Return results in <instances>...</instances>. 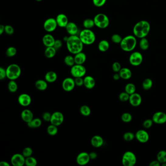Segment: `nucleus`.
Returning <instances> with one entry per match:
<instances>
[{"label": "nucleus", "mask_w": 166, "mask_h": 166, "mask_svg": "<svg viewBox=\"0 0 166 166\" xmlns=\"http://www.w3.org/2000/svg\"><path fill=\"white\" fill-rule=\"evenodd\" d=\"M66 43L67 50L71 54L75 55L83 50L84 44L78 36H70Z\"/></svg>", "instance_id": "nucleus-1"}, {"label": "nucleus", "mask_w": 166, "mask_h": 166, "mask_svg": "<svg viewBox=\"0 0 166 166\" xmlns=\"http://www.w3.org/2000/svg\"><path fill=\"white\" fill-rule=\"evenodd\" d=\"M150 24L147 21L142 20L137 22L133 28L134 36L142 39L146 38L150 31Z\"/></svg>", "instance_id": "nucleus-2"}, {"label": "nucleus", "mask_w": 166, "mask_h": 166, "mask_svg": "<svg viewBox=\"0 0 166 166\" xmlns=\"http://www.w3.org/2000/svg\"><path fill=\"white\" fill-rule=\"evenodd\" d=\"M78 37L84 45H92L95 42L96 39L94 32L91 29L85 28L79 32Z\"/></svg>", "instance_id": "nucleus-3"}, {"label": "nucleus", "mask_w": 166, "mask_h": 166, "mask_svg": "<svg viewBox=\"0 0 166 166\" xmlns=\"http://www.w3.org/2000/svg\"><path fill=\"white\" fill-rule=\"evenodd\" d=\"M137 44V40L135 36H127L122 39L120 43L122 50L125 52H131L134 50Z\"/></svg>", "instance_id": "nucleus-4"}, {"label": "nucleus", "mask_w": 166, "mask_h": 166, "mask_svg": "<svg viewBox=\"0 0 166 166\" xmlns=\"http://www.w3.org/2000/svg\"><path fill=\"white\" fill-rule=\"evenodd\" d=\"M6 71L7 78L9 80H16L20 77L22 73L21 67L15 64H11L8 66Z\"/></svg>", "instance_id": "nucleus-5"}, {"label": "nucleus", "mask_w": 166, "mask_h": 166, "mask_svg": "<svg viewBox=\"0 0 166 166\" xmlns=\"http://www.w3.org/2000/svg\"><path fill=\"white\" fill-rule=\"evenodd\" d=\"M95 25L100 29H105L109 26L110 21L109 18L105 14L99 13L94 18Z\"/></svg>", "instance_id": "nucleus-6"}, {"label": "nucleus", "mask_w": 166, "mask_h": 166, "mask_svg": "<svg viewBox=\"0 0 166 166\" xmlns=\"http://www.w3.org/2000/svg\"><path fill=\"white\" fill-rule=\"evenodd\" d=\"M137 162V157L133 152L127 151L124 154L122 159V164L124 166H133Z\"/></svg>", "instance_id": "nucleus-7"}, {"label": "nucleus", "mask_w": 166, "mask_h": 166, "mask_svg": "<svg viewBox=\"0 0 166 166\" xmlns=\"http://www.w3.org/2000/svg\"><path fill=\"white\" fill-rule=\"evenodd\" d=\"M71 75L76 78H82L86 73V69L83 65L75 64L71 67L70 70Z\"/></svg>", "instance_id": "nucleus-8"}, {"label": "nucleus", "mask_w": 166, "mask_h": 166, "mask_svg": "<svg viewBox=\"0 0 166 166\" xmlns=\"http://www.w3.org/2000/svg\"><path fill=\"white\" fill-rule=\"evenodd\" d=\"M57 26L56 19L50 18L44 21L43 23V28L48 33L53 32L56 29Z\"/></svg>", "instance_id": "nucleus-9"}, {"label": "nucleus", "mask_w": 166, "mask_h": 166, "mask_svg": "<svg viewBox=\"0 0 166 166\" xmlns=\"http://www.w3.org/2000/svg\"><path fill=\"white\" fill-rule=\"evenodd\" d=\"M143 56L140 53L134 52L129 57V62L133 66H139L143 61Z\"/></svg>", "instance_id": "nucleus-10"}, {"label": "nucleus", "mask_w": 166, "mask_h": 166, "mask_svg": "<svg viewBox=\"0 0 166 166\" xmlns=\"http://www.w3.org/2000/svg\"><path fill=\"white\" fill-rule=\"evenodd\" d=\"M64 119V117L62 112H55L52 114L50 123L58 127L63 123Z\"/></svg>", "instance_id": "nucleus-11"}, {"label": "nucleus", "mask_w": 166, "mask_h": 166, "mask_svg": "<svg viewBox=\"0 0 166 166\" xmlns=\"http://www.w3.org/2000/svg\"><path fill=\"white\" fill-rule=\"evenodd\" d=\"M26 157L22 154H15L11 158V163L14 166H22L25 165Z\"/></svg>", "instance_id": "nucleus-12"}, {"label": "nucleus", "mask_w": 166, "mask_h": 166, "mask_svg": "<svg viewBox=\"0 0 166 166\" xmlns=\"http://www.w3.org/2000/svg\"><path fill=\"white\" fill-rule=\"evenodd\" d=\"M76 86L74 80L72 78H66L62 83V89L66 92H71Z\"/></svg>", "instance_id": "nucleus-13"}, {"label": "nucleus", "mask_w": 166, "mask_h": 166, "mask_svg": "<svg viewBox=\"0 0 166 166\" xmlns=\"http://www.w3.org/2000/svg\"><path fill=\"white\" fill-rule=\"evenodd\" d=\"M91 160L89 154L86 152H81L79 153L77 158L76 162L78 165L80 166H85Z\"/></svg>", "instance_id": "nucleus-14"}, {"label": "nucleus", "mask_w": 166, "mask_h": 166, "mask_svg": "<svg viewBox=\"0 0 166 166\" xmlns=\"http://www.w3.org/2000/svg\"><path fill=\"white\" fill-rule=\"evenodd\" d=\"M18 101L19 104L21 106L23 107H27L30 105L32 102V99L30 95L27 94L23 93L19 96Z\"/></svg>", "instance_id": "nucleus-15"}, {"label": "nucleus", "mask_w": 166, "mask_h": 166, "mask_svg": "<svg viewBox=\"0 0 166 166\" xmlns=\"http://www.w3.org/2000/svg\"><path fill=\"white\" fill-rule=\"evenodd\" d=\"M153 121L158 124H162L166 122V114L162 112H157L154 114L152 118Z\"/></svg>", "instance_id": "nucleus-16"}, {"label": "nucleus", "mask_w": 166, "mask_h": 166, "mask_svg": "<svg viewBox=\"0 0 166 166\" xmlns=\"http://www.w3.org/2000/svg\"><path fill=\"white\" fill-rule=\"evenodd\" d=\"M57 26L61 28H65L68 23V19L64 14H59L56 18Z\"/></svg>", "instance_id": "nucleus-17"}, {"label": "nucleus", "mask_w": 166, "mask_h": 166, "mask_svg": "<svg viewBox=\"0 0 166 166\" xmlns=\"http://www.w3.org/2000/svg\"><path fill=\"white\" fill-rule=\"evenodd\" d=\"M137 140L141 143H146L149 140V135L148 133L143 130H138L135 134Z\"/></svg>", "instance_id": "nucleus-18"}, {"label": "nucleus", "mask_w": 166, "mask_h": 166, "mask_svg": "<svg viewBox=\"0 0 166 166\" xmlns=\"http://www.w3.org/2000/svg\"><path fill=\"white\" fill-rule=\"evenodd\" d=\"M129 101L133 106L137 107L141 103L142 98L139 94L134 93L130 95Z\"/></svg>", "instance_id": "nucleus-19"}, {"label": "nucleus", "mask_w": 166, "mask_h": 166, "mask_svg": "<svg viewBox=\"0 0 166 166\" xmlns=\"http://www.w3.org/2000/svg\"><path fill=\"white\" fill-rule=\"evenodd\" d=\"M67 33L70 36L77 35L78 32V26L74 22H69L66 27Z\"/></svg>", "instance_id": "nucleus-20"}, {"label": "nucleus", "mask_w": 166, "mask_h": 166, "mask_svg": "<svg viewBox=\"0 0 166 166\" xmlns=\"http://www.w3.org/2000/svg\"><path fill=\"white\" fill-rule=\"evenodd\" d=\"M55 38L53 36L48 33L47 34L44 35L43 38V43L45 47H51L54 46V43L55 42Z\"/></svg>", "instance_id": "nucleus-21"}, {"label": "nucleus", "mask_w": 166, "mask_h": 166, "mask_svg": "<svg viewBox=\"0 0 166 166\" xmlns=\"http://www.w3.org/2000/svg\"><path fill=\"white\" fill-rule=\"evenodd\" d=\"M21 118L23 121L27 123L34 119V115L31 110L26 109L21 112Z\"/></svg>", "instance_id": "nucleus-22"}, {"label": "nucleus", "mask_w": 166, "mask_h": 166, "mask_svg": "<svg viewBox=\"0 0 166 166\" xmlns=\"http://www.w3.org/2000/svg\"><path fill=\"white\" fill-rule=\"evenodd\" d=\"M84 79V86L88 89H92L95 85V78L92 76H87Z\"/></svg>", "instance_id": "nucleus-23"}, {"label": "nucleus", "mask_w": 166, "mask_h": 166, "mask_svg": "<svg viewBox=\"0 0 166 166\" xmlns=\"http://www.w3.org/2000/svg\"><path fill=\"white\" fill-rule=\"evenodd\" d=\"M104 140L102 137L99 135H95L92 137L91 140V143L92 146L95 148H99L103 145Z\"/></svg>", "instance_id": "nucleus-24"}, {"label": "nucleus", "mask_w": 166, "mask_h": 166, "mask_svg": "<svg viewBox=\"0 0 166 166\" xmlns=\"http://www.w3.org/2000/svg\"><path fill=\"white\" fill-rule=\"evenodd\" d=\"M86 55L85 53L82 52V51L74 55V61L76 64L83 65L86 61Z\"/></svg>", "instance_id": "nucleus-25"}, {"label": "nucleus", "mask_w": 166, "mask_h": 166, "mask_svg": "<svg viewBox=\"0 0 166 166\" xmlns=\"http://www.w3.org/2000/svg\"><path fill=\"white\" fill-rule=\"evenodd\" d=\"M57 74L54 71L47 72L45 75V80L49 83H53L57 81Z\"/></svg>", "instance_id": "nucleus-26"}, {"label": "nucleus", "mask_w": 166, "mask_h": 166, "mask_svg": "<svg viewBox=\"0 0 166 166\" xmlns=\"http://www.w3.org/2000/svg\"><path fill=\"white\" fill-rule=\"evenodd\" d=\"M36 88L40 91H44L48 87L47 82L43 79H39L36 81Z\"/></svg>", "instance_id": "nucleus-27"}, {"label": "nucleus", "mask_w": 166, "mask_h": 166, "mask_svg": "<svg viewBox=\"0 0 166 166\" xmlns=\"http://www.w3.org/2000/svg\"><path fill=\"white\" fill-rule=\"evenodd\" d=\"M119 74L121 78L124 79H129L131 78L132 75L131 70L127 68H121L119 72Z\"/></svg>", "instance_id": "nucleus-28"}, {"label": "nucleus", "mask_w": 166, "mask_h": 166, "mask_svg": "<svg viewBox=\"0 0 166 166\" xmlns=\"http://www.w3.org/2000/svg\"><path fill=\"white\" fill-rule=\"evenodd\" d=\"M57 50L53 47H47L44 51V55L48 59H51L55 56Z\"/></svg>", "instance_id": "nucleus-29"}, {"label": "nucleus", "mask_w": 166, "mask_h": 166, "mask_svg": "<svg viewBox=\"0 0 166 166\" xmlns=\"http://www.w3.org/2000/svg\"><path fill=\"white\" fill-rule=\"evenodd\" d=\"M42 124V120L39 118H34L31 121L27 123V126L31 128H38Z\"/></svg>", "instance_id": "nucleus-30"}, {"label": "nucleus", "mask_w": 166, "mask_h": 166, "mask_svg": "<svg viewBox=\"0 0 166 166\" xmlns=\"http://www.w3.org/2000/svg\"><path fill=\"white\" fill-rule=\"evenodd\" d=\"M110 47V44L107 40H103L99 43L98 48L100 51L105 52L107 51Z\"/></svg>", "instance_id": "nucleus-31"}, {"label": "nucleus", "mask_w": 166, "mask_h": 166, "mask_svg": "<svg viewBox=\"0 0 166 166\" xmlns=\"http://www.w3.org/2000/svg\"><path fill=\"white\" fill-rule=\"evenodd\" d=\"M47 132L48 134L51 136H55L58 133V128L57 126L55 125L51 124L50 125L48 126L47 128Z\"/></svg>", "instance_id": "nucleus-32"}, {"label": "nucleus", "mask_w": 166, "mask_h": 166, "mask_svg": "<svg viewBox=\"0 0 166 166\" xmlns=\"http://www.w3.org/2000/svg\"><path fill=\"white\" fill-rule=\"evenodd\" d=\"M83 26L85 29H91L95 26L94 21L92 19H86L83 21Z\"/></svg>", "instance_id": "nucleus-33"}, {"label": "nucleus", "mask_w": 166, "mask_h": 166, "mask_svg": "<svg viewBox=\"0 0 166 166\" xmlns=\"http://www.w3.org/2000/svg\"><path fill=\"white\" fill-rule=\"evenodd\" d=\"M17 83L15 80H10L8 84V89L11 93H15L18 90Z\"/></svg>", "instance_id": "nucleus-34"}, {"label": "nucleus", "mask_w": 166, "mask_h": 166, "mask_svg": "<svg viewBox=\"0 0 166 166\" xmlns=\"http://www.w3.org/2000/svg\"><path fill=\"white\" fill-rule=\"evenodd\" d=\"M80 112L82 116H89L91 113V110L90 108L87 105H82L80 108Z\"/></svg>", "instance_id": "nucleus-35"}, {"label": "nucleus", "mask_w": 166, "mask_h": 166, "mask_svg": "<svg viewBox=\"0 0 166 166\" xmlns=\"http://www.w3.org/2000/svg\"><path fill=\"white\" fill-rule=\"evenodd\" d=\"M64 62L67 66L72 67L75 64L74 57L72 56L71 55H67L64 57Z\"/></svg>", "instance_id": "nucleus-36"}, {"label": "nucleus", "mask_w": 166, "mask_h": 166, "mask_svg": "<svg viewBox=\"0 0 166 166\" xmlns=\"http://www.w3.org/2000/svg\"><path fill=\"white\" fill-rule=\"evenodd\" d=\"M136 86L134 85L133 83H128L125 87V92L129 94L130 95L133 94V93H136Z\"/></svg>", "instance_id": "nucleus-37"}, {"label": "nucleus", "mask_w": 166, "mask_h": 166, "mask_svg": "<svg viewBox=\"0 0 166 166\" xmlns=\"http://www.w3.org/2000/svg\"><path fill=\"white\" fill-rule=\"evenodd\" d=\"M25 165L27 166H36L37 165V160L35 158L31 156L26 158Z\"/></svg>", "instance_id": "nucleus-38"}, {"label": "nucleus", "mask_w": 166, "mask_h": 166, "mask_svg": "<svg viewBox=\"0 0 166 166\" xmlns=\"http://www.w3.org/2000/svg\"><path fill=\"white\" fill-rule=\"evenodd\" d=\"M139 47L142 50H146L149 48V42L146 38L141 39L139 42Z\"/></svg>", "instance_id": "nucleus-39"}, {"label": "nucleus", "mask_w": 166, "mask_h": 166, "mask_svg": "<svg viewBox=\"0 0 166 166\" xmlns=\"http://www.w3.org/2000/svg\"><path fill=\"white\" fill-rule=\"evenodd\" d=\"M157 160L160 163L162 164L166 162V151L161 150L158 153L157 155Z\"/></svg>", "instance_id": "nucleus-40"}, {"label": "nucleus", "mask_w": 166, "mask_h": 166, "mask_svg": "<svg viewBox=\"0 0 166 166\" xmlns=\"http://www.w3.org/2000/svg\"><path fill=\"white\" fill-rule=\"evenodd\" d=\"M153 86V81L150 78H146L143 81L142 87L145 90L150 89Z\"/></svg>", "instance_id": "nucleus-41"}, {"label": "nucleus", "mask_w": 166, "mask_h": 166, "mask_svg": "<svg viewBox=\"0 0 166 166\" xmlns=\"http://www.w3.org/2000/svg\"><path fill=\"white\" fill-rule=\"evenodd\" d=\"M17 49L15 47H9L6 50V56L8 57H13L15 56L17 54Z\"/></svg>", "instance_id": "nucleus-42"}, {"label": "nucleus", "mask_w": 166, "mask_h": 166, "mask_svg": "<svg viewBox=\"0 0 166 166\" xmlns=\"http://www.w3.org/2000/svg\"><path fill=\"white\" fill-rule=\"evenodd\" d=\"M32 154H33V150L31 148L29 147H27L25 148L22 151V155L26 158L32 156Z\"/></svg>", "instance_id": "nucleus-43"}, {"label": "nucleus", "mask_w": 166, "mask_h": 166, "mask_svg": "<svg viewBox=\"0 0 166 166\" xmlns=\"http://www.w3.org/2000/svg\"><path fill=\"white\" fill-rule=\"evenodd\" d=\"M121 118V120L123 122L128 123L132 120V116L129 112H125L124 114H122Z\"/></svg>", "instance_id": "nucleus-44"}, {"label": "nucleus", "mask_w": 166, "mask_h": 166, "mask_svg": "<svg viewBox=\"0 0 166 166\" xmlns=\"http://www.w3.org/2000/svg\"><path fill=\"white\" fill-rule=\"evenodd\" d=\"M135 135L132 132H127L123 135V138L126 141H130L134 139Z\"/></svg>", "instance_id": "nucleus-45"}, {"label": "nucleus", "mask_w": 166, "mask_h": 166, "mask_svg": "<svg viewBox=\"0 0 166 166\" xmlns=\"http://www.w3.org/2000/svg\"><path fill=\"white\" fill-rule=\"evenodd\" d=\"M111 40L115 43H116V44L119 43L120 44L122 41V38L119 35L115 34L112 36Z\"/></svg>", "instance_id": "nucleus-46"}, {"label": "nucleus", "mask_w": 166, "mask_h": 166, "mask_svg": "<svg viewBox=\"0 0 166 166\" xmlns=\"http://www.w3.org/2000/svg\"><path fill=\"white\" fill-rule=\"evenodd\" d=\"M130 95L126 92H122L119 95V99L121 102H126L129 99Z\"/></svg>", "instance_id": "nucleus-47"}, {"label": "nucleus", "mask_w": 166, "mask_h": 166, "mask_svg": "<svg viewBox=\"0 0 166 166\" xmlns=\"http://www.w3.org/2000/svg\"><path fill=\"white\" fill-rule=\"evenodd\" d=\"M106 1L107 0H92L94 5L98 8L103 6L106 2Z\"/></svg>", "instance_id": "nucleus-48"}, {"label": "nucleus", "mask_w": 166, "mask_h": 166, "mask_svg": "<svg viewBox=\"0 0 166 166\" xmlns=\"http://www.w3.org/2000/svg\"><path fill=\"white\" fill-rule=\"evenodd\" d=\"M5 32L6 33V34L11 35L14 32V29L13 27L10 25H6L5 26Z\"/></svg>", "instance_id": "nucleus-49"}, {"label": "nucleus", "mask_w": 166, "mask_h": 166, "mask_svg": "<svg viewBox=\"0 0 166 166\" xmlns=\"http://www.w3.org/2000/svg\"><path fill=\"white\" fill-rule=\"evenodd\" d=\"M74 80L76 86L81 87L84 85V79L82 78H74Z\"/></svg>", "instance_id": "nucleus-50"}, {"label": "nucleus", "mask_w": 166, "mask_h": 166, "mask_svg": "<svg viewBox=\"0 0 166 166\" xmlns=\"http://www.w3.org/2000/svg\"><path fill=\"white\" fill-rule=\"evenodd\" d=\"M112 70L115 72H119L121 70V65L118 62H115L112 65Z\"/></svg>", "instance_id": "nucleus-51"}, {"label": "nucleus", "mask_w": 166, "mask_h": 166, "mask_svg": "<svg viewBox=\"0 0 166 166\" xmlns=\"http://www.w3.org/2000/svg\"><path fill=\"white\" fill-rule=\"evenodd\" d=\"M52 114L48 112H45L43 114V120L47 122H50L51 119Z\"/></svg>", "instance_id": "nucleus-52"}, {"label": "nucleus", "mask_w": 166, "mask_h": 166, "mask_svg": "<svg viewBox=\"0 0 166 166\" xmlns=\"http://www.w3.org/2000/svg\"><path fill=\"white\" fill-rule=\"evenodd\" d=\"M153 119H148L144 121L143 123V126L144 128L146 129L150 128V127L152 126L153 123Z\"/></svg>", "instance_id": "nucleus-53"}, {"label": "nucleus", "mask_w": 166, "mask_h": 166, "mask_svg": "<svg viewBox=\"0 0 166 166\" xmlns=\"http://www.w3.org/2000/svg\"><path fill=\"white\" fill-rule=\"evenodd\" d=\"M62 45H63V43H62V40L60 39H57L55 40L53 47L57 50L61 48Z\"/></svg>", "instance_id": "nucleus-54"}, {"label": "nucleus", "mask_w": 166, "mask_h": 166, "mask_svg": "<svg viewBox=\"0 0 166 166\" xmlns=\"http://www.w3.org/2000/svg\"><path fill=\"white\" fill-rule=\"evenodd\" d=\"M7 78L6 69L3 67H0V79L3 80Z\"/></svg>", "instance_id": "nucleus-55"}, {"label": "nucleus", "mask_w": 166, "mask_h": 166, "mask_svg": "<svg viewBox=\"0 0 166 166\" xmlns=\"http://www.w3.org/2000/svg\"><path fill=\"white\" fill-rule=\"evenodd\" d=\"M90 158L91 160H94V159H95L98 157V154L94 151H92L89 154Z\"/></svg>", "instance_id": "nucleus-56"}, {"label": "nucleus", "mask_w": 166, "mask_h": 166, "mask_svg": "<svg viewBox=\"0 0 166 166\" xmlns=\"http://www.w3.org/2000/svg\"><path fill=\"white\" fill-rule=\"evenodd\" d=\"M160 165H161V163L157 160L151 161L149 164L150 166H160Z\"/></svg>", "instance_id": "nucleus-57"}, {"label": "nucleus", "mask_w": 166, "mask_h": 166, "mask_svg": "<svg viewBox=\"0 0 166 166\" xmlns=\"http://www.w3.org/2000/svg\"><path fill=\"white\" fill-rule=\"evenodd\" d=\"M5 26L4 25H0V35L3 34V33L5 32Z\"/></svg>", "instance_id": "nucleus-58"}, {"label": "nucleus", "mask_w": 166, "mask_h": 166, "mask_svg": "<svg viewBox=\"0 0 166 166\" xmlns=\"http://www.w3.org/2000/svg\"><path fill=\"white\" fill-rule=\"evenodd\" d=\"M0 166H10V164L5 161H2L0 162Z\"/></svg>", "instance_id": "nucleus-59"}, {"label": "nucleus", "mask_w": 166, "mask_h": 166, "mask_svg": "<svg viewBox=\"0 0 166 166\" xmlns=\"http://www.w3.org/2000/svg\"><path fill=\"white\" fill-rule=\"evenodd\" d=\"M120 78H121V77L120 76L119 74L116 73L113 76V78H114L115 81H118L120 79Z\"/></svg>", "instance_id": "nucleus-60"}, {"label": "nucleus", "mask_w": 166, "mask_h": 166, "mask_svg": "<svg viewBox=\"0 0 166 166\" xmlns=\"http://www.w3.org/2000/svg\"><path fill=\"white\" fill-rule=\"evenodd\" d=\"M68 37H64V42H67V40H68Z\"/></svg>", "instance_id": "nucleus-61"}, {"label": "nucleus", "mask_w": 166, "mask_h": 166, "mask_svg": "<svg viewBox=\"0 0 166 166\" xmlns=\"http://www.w3.org/2000/svg\"><path fill=\"white\" fill-rule=\"evenodd\" d=\"M161 165L163 166H166V162L163 163L161 164Z\"/></svg>", "instance_id": "nucleus-62"}, {"label": "nucleus", "mask_w": 166, "mask_h": 166, "mask_svg": "<svg viewBox=\"0 0 166 166\" xmlns=\"http://www.w3.org/2000/svg\"><path fill=\"white\" fill-rule=\"evenodd\" d=\"M36 1H37V2H41L43 0H36Z\"/></svg>", "instance_id": "nucleus-63"}]
</instances>
